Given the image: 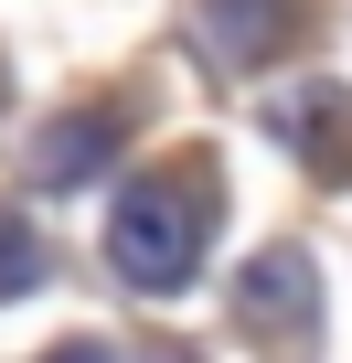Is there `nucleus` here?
I'll return each instance as SVG.
<instances>
[{"label": "nucleus", "mask_w": 352, "mask_h": 363, "mask_svg": "<svg viewBox=\"0 0 352 363\" xmlns=\"http://www.w3.org/2000/svg\"><path fill=\"white\" fill-rule=\"evenodd\" d=\"M203 225H214V182H203L193 160H171V171H149V182L118 193L107 257H118V278H139V289H182L193 257H203Z\"/></svg>", "instance_id": "1"}]
</instances>
